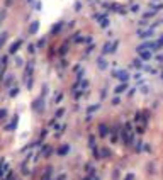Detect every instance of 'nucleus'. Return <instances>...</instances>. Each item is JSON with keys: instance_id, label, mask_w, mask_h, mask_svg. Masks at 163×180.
Listing matches in <instances>:
<instances>
[{"instance_id": "nucleus-1", "label": "nucleus", "mask_w": 163, "mask_h": 180, "mask_svg": "<svg viewBox=\"0 0 163 180\" xmlns=\"http://www.w3.org/2000/svg\"><path fill=\"white\" fill-rule=\"evenodd\" d=\"M32 109L36 112H43L44 110V97H38V99L32 102Z\"/></svg>"}, {"instance_id": "nucleus-28", "label": "nucleus", "mask_w": 163, "mask_h": 180, "mask_svg": "<svg viewBox=\"0 0 163 180\" xmlns=\"http://www.w3.org/2000/svg\"><path fill=\"white\" fill-rule=\"evenodd\" d=\"M141 148H143V143H141V141H138V145H136V151H138V153L141 151Z\"/></svg>"}, {"instance_id": "nucleus-31", "label": "nucleus", "mask_w": 163, "mask_h": 180, "mask_svg": "<svg viewBox=\"0 0 163 180\" xmlns=\"http://www.w3.org/2000/svg\"><path fill=\"white\" fill-rule=\"evenodd\" d=\"M16 63H17V65H19V66H20V65H22L24 61H22V58H16Z\"/></svg>"}, {"instance_id": "nucleus-5", "label": "nucleus", "mask_w": 163, "mask_h": 180, "mask_svg": "<svg viewBox=\"0 0 163 180\" xmlns=\"http://www.w3.org/2000/svg\"><path fill=\"white\" fill-rule=\"evenodd\" d=\"M20 44H22V41H20V39H17V41H16V43H14V44L9 48V53H10V55H16V53L19 51Z\"/></svg>"}, {"instance_id": "nucleus-18", "label": "nucleus", "mask_w": 163, "mask_h": 180, "mask_svg": "<svg viewBox=\"0 0 163 180\" xmlns=\"http://www.w3.org/2000/svg\"><path fill=\"white\" fill-rule=\"evenodd\" d=\"M92 153H93V156H95L97 160L100 158V153H99V150H97V146H93V148H92Z\"/></svg>"}, {"instance_id": "nucleus-34", "label": "nucleus", "mask_w": 163, "mask_h": 180, "mask_svg": "<svg viewBox=\"0 0 163 180\" xmlns=\"http://www.w3.org/2000/svg\"><path fill=\"white\" fill-rule=\"evenodd\" d=\"M5 3H7V5H10V3H12V0H7V2H5Z\"/></svg>"}, {"instance_id": "nucleus-3", "label": "nucleus", "mask_w": 163, "mask_h": 180, "mask_svg": "<svg viewBox=\"0 0 163 180\" xmlns=\"http://www.w3.org/2000/svg\"><path fill=\"white\" fill-rule=\"evenodd\" d=\"M5 172H9V165H7L5 158H2V160H0V180L3 178V175H5Z\"/></svg>"}, {"instance_id": "nucleus-7", "label": "nucleus", "mask_w": 163, "mask_h": 180, "mask_svg": "<svg viewBox=\"0 0 163 180\" xmlns=\"http://www.w3.org/2000/svg\"><path fill=\"white\" fill-rule=\"evenodd\" d=\"M158 43H144V44H141L139 48H138V51H144V49H153L156 48Z\"/></svg>"}, {"instance_id": "nucleus-23", "label": "nucleus", "mask_w": 163, "mask_h": 180, "mask_svg": "<svg viewBox=\"0 0 163 180\" xmlns=\"http://www.w3.org/2000/svg\"><path fill=\"white\" fill-rule=\"evenodd\" d=\"M66 49H68V46L65 44V46H61V49H60V55H65L66 53Z\"/></svg>"}, {"instance_id": "nucleus-21", "label": "nucleus", "mask_w": 163, "mask_h": 180, "mask_svg": "<svg viewBox=\"0 0 163 180\" xmlns=\"http://www.w3.org/2000/svg\"><path fill=\"white\" fill-rule=\"evenodd\" d=\"M7 117V109H0V119H5Z\"/></svg>"}, {"instance_id": "nucleus-32", "label": "nucleus", "mask_w": 163, "mask_h": 180, "mask_svg": "<svg viewBox=\"0 0 163 180\" xmlns=\"http://www.w3.org/2000/svg\"><path fill=\"white\" fill-rule=\"evenodd\" d=\"M65 178H66V175H65V173H61V175H60V177H58L56 180H65Z\"/></svg>"}, {"instance_id": "nucleus-12", "label": "nucleus", "mask_w": 163, "mask_h": 180, "mask_svg": "<svg viewBox=\"0 0 163 180\" xmlns=\"http://www.w3.org/2000/svg\"><path fill=\"white\" fill-rule=\"evenodd\" d=\"M126 88H128V85H126V83H121V85H117V87H115V90H114V92L119 95V93H122Z\"/></svg>"}, {"instance_id": "nucleus-19", "label": "nucleus", "mask_w": 163, "mask_h": 180, "mask_svg": "<svg viewBox=\"0 0 163 180\" xmlns=\"http://www.w3.org/2000/svg\"><path fill=\"white\" fill-rule=\"evenodd\" d=\"M26 87H27L29 90H31V88H32V77H29V78H27V80H26Z\"/></svg>"}, {"instance_id": "nucleus-2", "label": "nucleus", "mask_w": 163, "mask_h": 180, "mask_svg": "<svg viewBox=\"0 0 163 180\" xmlns=\"http://www.w3.org/2000/svg\"><path fill=\"white\" fill-rule=\"evenodd\" d=\"M17 124H19V116L16 114V116H14V119L10 121V122H9V124H7L3 129H5V131H14V129L17 128Z\"/></svg>"}, {"instance_id": "nucleus-27", "label": "nucleus", "mask_w": 163, "mask_h": 180, "mask_svg": "<svg viewBox=\"0 0 163 180\" xmlns=\"http://www.w3.org/2000/svg\"><path fill=\"white\" fill-rule=\"evenodd\" d=\"M93 141H95V138H93V136H90V138H88V145H90V148H93Z\"/></svg>"}, {"instance_id": "nucleus-30", "label": "nucleus", "mask_w": 163, "mask_h": 180, "mask_svg": "<svg viewBox=\"0 0 163 180\" xmlns=\"http://www.w3.org/2000/svg\"><path fill=\"white\" fill-rule=\"evenodd\" d=\"M63 112H65L63 109H58V112H56V117H61V116H63Z\"/></svg>"}, {"instance_id": "nucleus-14", "label": "nucleus", "mask_w": 163, "mask_h": 180, "mask_svg": "<svg viewBox=\"0 0 163 180\" xmlns=\"http://www.w3.org/2000/svg\"><path fill=\"white\" fill-rule=\"evenodd\" d=\"M51 172H53V168H51V167H48V168H46V172H44V175H43V178H41V180H49V177H51Z\"/></svg>"}, {"instance_id": "nucleus-35", "label": "nucleus", "mask_w": 163, "mask_h": 180, "mask_svg": "<svg viewBox=\"0 0 163 180\" xmlns=\"http://www.w3.org/2000/svg\"><path fill=\"white\" fill-rule=\"evenodd\" d=\"M83 180H90V177H85V178H83Z\"/></svg>"}, {"instance_id": "nucleus-25", "label": "nucleus", "mask_w": 163, "mask_h": 180, "mask_svg": "<svg viewBox=\"0 0 163 180\" xmlns=\"http://www.w3.org/2000/svg\"><path fill=\"white\" fill-rule=\"evenodd\" d=\"M133 65H134L136 68H141V60H134V61H133Z\"/></svg>"}, {"instance_id": "nucleus-16", "label": "nucleus", "mask_w": 163, "mask_h": 180, "mask_svg": "<svg viewBox=\"0 0 163 180\" xmlns=\"http://www.w3.org/2000/svg\"><path fill=\"white\" fill-rule=\"evenodd\" d=\"M99 107H100V104H95V106H90L88 109H87V112H88V114H92V112H95V110H99Z\"/></svg>"}, {"instance_id": "nucleus-10", "label": "nucleus", "mask_w": 163, "mask_h": 180, "mask_svg": "<svg viewBox=\"0 0 163 180\" xmlns=\"http://www.w3.org/2000/svg\"><path fill=\"white\" fill-rule=\"evenodd\" d=\"M141 53V60H150L151 58V51H150V49H144V51H139Z\"/></svg>"}, {"instance_id": "nucleus-11", "label": "nucleus", "mask_w": 163, "mask_h": 180, "mask_svg": "<svg viewBox=\"0 0 163 180\" xmlns=\"http://www.w3.org/2000/svg\"><path fill=\"white\" fill-rule=\"evenodd\" d=\"M97 63H99V68H100V70H106V68L109 66L107 61L104 60V58H99V60H97Z\"/></svg>"}, {"instance_id": "nucleus-6", "label": "nucleus", "mask_w": 163, "mask_h": 180, "mask_svg": "<svg viewBox=\"0 0 163 180\" xmlns=\"http://www.w3.org/2000/svg\"><path fill=\"white\" fill-rule=\"evenodd\" d=\"M115 75H117V77H119V80H121L122 83H126V82L129 80V73H128V71H126V70H121V71H117V73H115Z\"/></svg>"}, {"instance_id": "nucleus-15", "label": "nucleus", "mask_w": 163, "mask_h": 180, "mask_svg": "<svg viewBox=\"0 0 163 180\" xmlns=\"http://www.w3.org/2000/svg\"><path fill=\"white\" fill-rule=\"evenodd\" d=\"M5 41H7V32H2V34H0V49H2L3 44H5Z\"/></svg>"}, {"instance_id": "nucleus-26", "label": "nucleus", "mask_w": 163, "mask_h": 180, "mask_svg": "<svg viewBox=\"0 0 163 180\" xmlns=\"http://www.w3.org/2000/svg\"><path fill=\"white\" fill-rule=\"evenodd\" d=\"M83 95V90H78V92H75V99H80Z\"/></svg>"}, {"instance_id": "nucleus-4", "label": "nucleus", "mask_w": 163, "mask_h": 180, "mask_svg": "<svg viewBox=\"0 0 163 180\" xmlns=\"http://www.w3.org/2000/svg\"><path fill=\"white\" fill-rule=\"evenodd\" d=\"M56 153L60 155V156H65V155L70 153V145H61L60 148L56 150Z\"/></svg>"}, {"instance_id": "nucleus-29", "label": "nucleus", "mask_w": 163, "mask_h": 180, "mask_svg": "<svg viewBox=\"0 0 163 180\" xmlns=\"http://www.w3.org/2000/svg\"><path fill=\"white\" fill-rule=\"evenodd\" d=\"M124 180H134V173H128Z\"/></svg>"}, {"instance_id": "nucleus-9", "label": "nucleus", "mask_w": 163, "mask_h": 180, "mask_svg": "<svg viewBox=\"0 0 163 180\" xmlns=\"http://www.w3.org/2000/svg\"><path fill=\"white\" fill-rule=\"evenodd\" d=\"M38 29H39V22H38V20L31 22V26H29V32H31V34H36V32H38Z\"/></svg>"}, {"instance_id": "nucleus-20", "label": "nucleus", "mask_w": 163, "mask_h": 180, "mask_svg": "<svg viewBox=\"0 0 163 180\" xmlns=\"http://www.w3.org/2000/svg\"><path fill=\"white\" fill-rule=\"evenodd\" d=\"M109 155H111V151H109L107 148H104V150H102V153H100V158H104V156H109Z\"/></svg>"}, {"instance_id": "nucleus-22", "label": "nucleus", "mask_w": 163, "mask_h": 180, "mask_svg": "<svg viewBox=\"0 0 163 180\" xmlns=\"http://www.w3.org/2000/svg\"><path fill=\"white\" fill-rule=\"evenodd\" d=\"M17 93H19V88H17V87H14L12 90H10V97H16Z\"/></svg>"}, {"instance_id": "nucleus-24", "label": "nucleus", "mask_w": 163, "mask_h": 180, "mask_svg": "<svg viewBox=\"0 0 163 180\" xmlns=\"http://www.w3.org/2000/svg\"><path fill=\"white\" fill-rule=\"evenodd\" d=\"M60 29H61V24H56V26H54L53 29H51V32H58Z\"/></svg>"}, {"instance_id": "nucleus-13", "label": "nucleus", "mask_w": 163, "mask_h": 180, "mask_svg": "<svg viewBox=\"0 0 163 180\" xmlns=\"http://www.w3.org/2000/svg\"><path fill=\"white\" fill-rule=\"evenodd\" d=\"M12 80H14V75H7L5 80H3V85H5V87H10V85H12Z\"/></svg>"}, {"instance_id": "nucleus-8", "label": "nucleus", "mask_w": 163, "mask_h": 180, "mask_svg": "<svg viewBox=\"0 0 163 180\" xmlns=\"http://www.w3.org/2000/svg\"><path fill=\"white\" fill-rule=\"evenodd\" d=\"M107 134H109V128H107V124H99V136L106 138Z\"/></svg>"}, {"instance_id": "nucleus-33", "label": "nucleus", "mask_w": 163, "mask_h": 180, "mask_svg": "<svg viewBox=\"0 0 163 180\" xmlns=\"http://www.w3.org/2000/svg\"><path fill=\"white\" fill-rule=\"evenodd\" d=\"M112 104H114V106H117V104H119V97H115V99L112 100Z\"/></svg>"}, {"instance_id": "nucleus-17", "label": "nucleus", "mask_w": 163, "mask_h": 180, "mask_svg": "<svg viewBox=\"0 0 163 180\" xmlns=\"http://www.w3.org/2000/svg\"><path fill=\"white\" fill-rule=\"evenodd\" d=\"M109 51H112V46H111V44H109V43H107V44H104V49H102V53H104V55H107Z\"/></svg>"}, {"instance_id": "nucleus-36", "label": "nucleus", "mask_w": 163, "mask_h": 180, "mask_svg": "<svg viewBox=\"0 0 163 180\" xmlns=\"http://www.w3.org/2000/svg\"><path fill=\"white\" fill-rule=\"evenodd\" d=\"M161 78H163V73H161Z\"/></svg>"}]
</instances>
